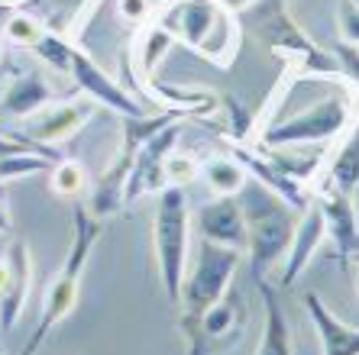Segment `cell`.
Instances as JSON below:
<instances>
[{
	"label": "cell",
	"mask_w": 359,
	"mask_h": 355,
	"mask_svg": "<svg viewBox=\"0 0 359 355\" xmlns=\"http://www.w3.org/2000/svg\"><path fill=\"white\" fill-rule=\"evenodd\" d=\"M256 4H259V0H220V7L230 10V13H236V17H240V13H246V10H252Z\"/></svg>",
	"instance_id": "cell-28"
},
{
	"label": "cell",
	"mask_w": 359,
	"mask_h": 355,
	"mask_svg": "<svg viewBox=\"0 0 359 355\" xmlns=\"http://www.w3.org/2000/svg\"><path fill=\"white\" fill-rule=\"evenodd\" d=\"M356 256H359V252H356Z\"/></svg>",
	"instance_id": "cell-34"
},
{
	"label": "cell",
	"mask_w": 359,
	"mask_h": 355,
	"mask_svg": "<svg viewBox=\"0 0 359 355\" xmlns=\"http://www.w3.org/2000/svg\"><path fill=\"white\" fill-rule=\"evenodd\" d=\"M4 62H7V49H4V42H0V68H4Z\"/></svg>",
	"instance_id": "cell-32"
},
{
	"label": "cell",
	"mask_w": 359,
	"mask_h": 355,
	"mask_svg": "<svg viewBox=\"0 0 359 355\" xmlns=\"http://www.w3.org/2000/svg\"><path fill=\"white\" fill-rule=\"evenodd\" d=\"M240 262H243V252H236V249L217 246V242H208V239L198 242V252L188 262V272H184V281H182V300H178L184 339L198 330L201 316L226 294Z\"/></svg>",
	"instance_id": "cell-7"
},
{
	"label": "cell",
	"mask_w": 359,
	"mask_h": 355,
	"mask_svg": "<svg viewBox=\"0 0 359 355\" xmlns=\"http://www.w3.org/2000/svg\"><path fill=\"white\" fill-rule=\"evenodd\" d=\"M314 200H318L320 214H324L327 236L334 239L340 258H350L359 252V223H356V210H353L350 194H340L334 188H311Z\"/></svg>",
	"instance_id": "cell-14"
},
{
	"label": "cell",
	"mask_w": 359,
	"mask_h": 355,
	"mask_svg": "<svg viewBox=\"0 0 359 355\" xmlns=\"http://www.w3.org/2000/svg\"><path fill=\"white\" fill-rule=\"evenodd\" d=\"M343 265H346V274H350L353 288H356V298H359V256H350V258H343Z\"/></svg>",
	"instance_id": "cell-29"
},
{
	"label": "cell",
	"mask_w": 359,
	"mask_h": 355,
	"mask_svg": "<svg viewBox=\"0 0 359 355\" xmlns=\"http://www.w3.org/2000/svg\"><path fill=\"white\" fill-rule=\"evenodd\" d=\"M172 46H175L172 33H168L156 17H152L149 23H142L140 36H136V42H133V65H136V75H140V84L156 78V68H159V62L165 58V52L172 49Z\"/></svg>",
	"instance_id": "cell-19"
},
{
	"label": "cell",
	"mask_w": 359,
	"mask_h": 355,
	"mask_svg": "<svg viewBox=\"0 0 359 355\" xmlns=\"http://www.w3.org/2000/svg\"><path fill=\"white\" fill-rule=\"evenodd\" d=\"M100 232V220L91 214V210H75V232H72V246H68V256L62 262L59 274L49 281V288H46V300H42V314H39V326L36 333L29 336L20 355H36L42 349V342L49 339V333L65 320L78 304V294H81V274H84V265L91 258L94 246H97Z\"/></svg>",
	"instance_id": "cell-3"
},
{
	"label": "cell",
	"mask_w": 359,
	"mask_h": 355,
	"mask_svg": "<svg viewBox=\"0 0 359 355\" xmlns=\"http://www.w3.org/2000/svg\"><path fill=\"white\" fill-rule=\"evenodd\" d=\"M327 239V226H324V214H320L318 200L311 197V204L301 210V216L294 220V232H292V246L285 252V268L278 274V288H292L301 274L308 272V265L314 262V252L320 249V242Z\"/></svg>",
	"instance_id": "cell-11"
},
{
	"label": "cell",
	"mask_w": 359,
	"mask_h": 355,
	"mask_svg": "<svg viewBox=\"0 0 359 355\" xmlns=\"http://www.w3.org/2000/svg\"><path fill=\"white\" fill-rule=\"evenodd\" d=\"M7 278H10V262H7V256H4V258H0V291H4Z\"/></svg>",
	"instance_id": "cell-31"
},
{
	"label": "cell",
	"mask_w": 359,
	"mask_h": 355,
	"mask_svg": "<svg viewBox=\"0 0 359 355\" xmlns=\"http://www.w3.org/2000/svg\"><path fill=\"white\" fill-rule=\"evenodd\" d=\"M68 78H72L91 100H97V104H104V107H110V110H117L123 120H130V116H146V107H142L140 100H136L133 94H126L123 88H120L88 52L78 49V46L72 49Z\"/></svg>",
	"instance_id": "cell-10"
},
{
	"label": "cell",
	"mask_w": 359,
	"mask_h": 355,
	"mask_svg": "<svg viewBox=\"0 0 359 355\" xmlns=\"http://www.w3.org/2000/svg\"><path fill=\"white\" fill-rule=\"evenodd\" d=\"M259 4L262 36H266L269 49L282 62H288L292 71H298L301 78H314V81H343L334 52H327L301 29V23L292 17V7L285 0H259Z\"/></svg>",
	"instance_id": "cell-6"
},
{
	"label": "cell",
	"mask_w": 359,
	"mask_h": 355,
	"mask_svg": "<svg viewBox=\"0 0 359 355\" xmlns=\"http://www.w3.org/2000/svg\"><path fill=\"white\" fill-rule=\"evenodd\" d=\"M97 100L91 97H72V100H52L49 107H42L39 113L26 116V130L23 139H33L39 146H62V142L75 139L78 132L94 120L97 113Z\"/></svg>",
	"instance_id": "cell-8"
},
{
	"label": "cell",
	"mask_w": 359,
	"mask_h": 355,
	"mask_svg": "<svg viewBox=\"0 0 359 355\" xmlns=\"http://www.w3.org/2000/svg\"><path fill=\"white\" fill-rule=\"evenodd\" d=\"M194 226H198L201 239L236 249L246 256V220H243V207L236 197H210L208 204H201L194 214Z\"/></svg>",
	"instance_id": "cell-12"
},
{
	"label": "cell",
	"mask_w": 359,
	"mask_h": 355,
	"mask_svg": "<svg viewBox=\"0 0 359 355\" xmlns=\"http://www.w3.org/2000/svg\"><path fill=\"white\" fill-rule=\"evenodd\" d=\"M10 278L0 291V330L10 333L23 316V307L29 300V284H33V252L23 239H13L7 249Z\"/></svg>",
	"instance_id": "cell-13"
},
{
	"label": "cell",
	"mask_w": 359,
	"mask_h": 355,
	"mask_svg": "<svg viewBox=\"0 0 359 355\" xmlns=\"http://www.w3.org/2000/svg\"><path fill=\"white\" fill-rule=\"evenodd\" d=\"M162 174H165V188H188L201 178V158L191 155V152H168L165 165H162Z\"/></svg>",
	"instance_id": "cell-24"
},
{
	"label": "cell",
	"mask_w": 359,
	"mask_h": 355,
	"mask_svg": "<svg viewBox=\"0 0 359 355\" xmlns=\"http://www.w3.org/2000/svg\"><path fill=\"white\" fill-rule=\"evenodd\" d=\"M55 100V91L52 84L39 75V71H26V75H17L10 81V88L0 97V107L7 116H17V120H26V116L39 113L42 107H49Z\"/></svg>",
	"instance_id": "cell-16"
},
{
	"label": "cell",
	"mask_w": 359,
	"mask_h": 355,
	"mask_svg": "<svg viewBox=\"0 0 359 355\" xmlns=\"http://www.w3.org/2000/svg\"><path fill=\"white\" fill-rule=\"evenodd\" d=\"M350 107H353V126H359V88L350 84Z\"/></svg>",
	"instance_id": "cell-30"
},
{
	"label": "cell",
	"mask_w": 359,
	"mask_h": 355,
	"mask_svg": "<svg viewBox=\"0 0 359 355\" xmlns=\"http://www.w3.org/2000/svg\"><path fill=\"white\" fill-rule=\"evenodd\" d=\"M353 126L350 84L334 88L327 97L308 104L294 116H285L278 123L266 126L256 139V149H298V146H324L340 139Z\"/></svg>",
	"instance_id": "cell-5"
},
{
	"label": "cell",
	"mask_w": 359,
	"mask_h": 355,
	"mask_svg": "<svg viewBox=\"0 0 359 355\" xmlns=\"http://www.w3.org/2000/svg\"><path fill=\"white\" fill-rule=\"evenodd\" d=\"M0 4H10V7H20V4H26V0H0Z\"/></svg>",
	"instance_id": "cell-33"
},
{
	"label": "cell",
	"mask_w": 359,
	"mask_h": 355,
	"mask_svg": "<svg viewBox=\"0 0 359 355\" xmlns=\"http://www.w3.org/2000/svg\"><path fill=\"white\" fill-rule=\"evenodd\" d=\"M356 184H359V126H350L340 136L337 152L327 158L318 188H334L340 194H353Z\"/></svg>",
	"instance_id": "cell-17"
},
{
	"label": "cell",
	"mask_w": 359,
	"mask_h": 355,
	"mask_svg": "<svg viewBox=\"0 0 359 355\" xmlns=\"http://www.w3.org/2000/svg\"><path fill=\"white\" fill-rule=\"evenodd\" d=\"M156 10H159V4H156V0H117L120 20H123V23H130V26L149 23V20L156 17Z\"/></svg>",
	"instance_id": "cell-27"
},
{
	"label": "cell",
	"mask_w": 359,
	"mask_h": 355,
	"mask_svg": "<svg viewBox=\"0 0 359 355\" xmlns=\"http://www.w3.org/2000/svg\"><path fill=\"white\" fill-rule=\"evenodd\" d=\"M46 33H49V26L42 23L36 13H29V10H13L7 17V23H4V36L13 46H20V49H36V42Z\"/></svg>",
	"instance_id": "cell-23"
},
{
	"label": "cell",
	"mask_w": 359,
	"mask_h": 355,
	"mask_svg": "<svg viewBox=\"0 0 359 355\" xmlns=\"http://www.w3.org/2000/svg\"><path fill=\"white\" fill-rule=\"evenodd\" d=\"M330 52H334L337 65H340L343 81L353 84V88H359V46H350V42H340V39H337V46Z\"/></svg>",
	"instance_id": "cell-26"
},
{
	"label": "cell",
	"mask_w": 359,
	"mask_h": 355,
	"mask_svg": "<svg viewBox=\"0 0 359 355\" xmlns=\"http://www.w3.org/2000/svg\"><path fill=\"white\" fill-rule=\"evenodd\" d=\"M304 310H308V320L314 323V333L320 339V355H359V330L343 323L324 304L320 294L308 291L304 294Z\"/></svg>",
	"instance_id": "cell-15"
},
{
	"label": "cell",
	"mask_w": 359,
	"mask_h": 355,
	"mask_svg": "<svg viewBox=\"0 0 359 355\" xmlns=\"http://www.w3.org/2000/svg\"><path fill=\"white\" fill-rule=\"evenodd\" d=\"M184 116L172 120L168 126H162L156 136L142 142L136 149L133 168H130V178H126V190H123V204H136L140 197H149V194H159L165 188V174H162V165H165V155L175 149L178 142V130H182Z\"/></svg>",
	"instance_id": "cell-9"
},
{
	"label": "cell",
	"mask_w": 359,
	"mask_h": 355,
	"mask_svg": "<svg viewBox=\"0 0 359 355\" xmlns=\"http://www.w3.org/2000/svg\"><path fill=\"white\" fill-rule=\"evenodd\" d=\"M201 181L214 190V197H236L243 184L250 181L246 168L230 155H214L201 162Z\"/></svg>",
	"instance_id": "cell-20"
},
{
	"label": "cell",
	"mask_w": 359,
	"mask_h": 355,
	"mask_svg": "<svg viewBox=\"0 0 359 355\" xmlns=\"http://www.w3.org/2000/svg\"><path fill=\"white\" fill-rule=\"evenodd\" d=\"M256 288L262 294V307H266V330H262V342L256 355H294V339H292V323L282 310L278 291L266 284V278L256 281Z\"/></svg>",
	"instance_id": "cell-18"
},
{
	"label": "cell",
	"mask_w": 359,
	"mask_h": 355,
	"mask_svg": "<svg viewBox=\"0 0 359 355\" xmlns=\"http://www.w3.org/2000/svg\"><path fill=\"white\" fill-rule=\"evenodd\" d=\"M152 246H156V265L162 274L165 300L178 310L182 281L188 272V262H191V210H188L184 188H162L156 194Z\"/></svg>",
	"instance_id": "cell-4"
},
{
	"label": "cell",
	"mask_w": 359,
	"mask_h": 355,
	"mask_svg": "<svg viewBox=\"0 0 359 355\" xmlns=\"http://www.w3.org/2000/svg\"><path fill=\"white\" fill-rule=\"evenodd\" d=\"M156 20L198 58L217 68L233 65L243 42L240 17L220 7V0H165L156 10Z\"/></svg>",
	"instance_id": "cell-1"
},
{
	"label": "cell",
	"mask_w": 359,
	"mask_h": 355,
	"mask_svg": "<svg viewBox=\"0 0 359 355\" xmlns=\"http://www.w3.org/2000/svg\"><path fill=\"white\" fill-rule=\"evenodd\" d=\"M49 190L59 197H78L88 190V172L75 158H59L49 165Z\"/></svg>",
	"instance_id": "cell-21"
},
{
	"label": "cell",
	"mask_w": 359,
	"mask_h": 355,
	"mask_svg": "<svg viewBox=\"0 0 359 355\" xmlns=\"http://www.w3.org/2000/svg\"><path fill=\"white\" fill-rule=\"evenodd\" d=\"M337 33H340V42L359 46V0H340V7H337Z\"/></svg>",
	"instance_id": "cell-25"
},
{
	"label": "cell",
	"mask_w": 359,
	"mask_h": 355,
	"mask_svg": "<svg viewBox=\"0 0 359 355\" xmlns=\"http://www.w3.org/2000/svg\"><path fill=\"white\" fill-rule=\"evenodd\" d=\"M55 7V20H52V33L62 36H78L84 23L91 20L97 0H46Z\"/></svg>",
	"instance_id": "cell-22"
},
{
	"label": "cell",
	"mask_w": 359,
	"mask_h": 355,
	"mask_svg": "<svg viewBox=\"0 0 359 355\" xmlns=\"http://www.w3.org/2000/svg\"><path fill=\"white\" fill-rule=\"evenodd\" d=\"M246 220V258H250L252 281H262L292 246L294 232V210L278 194L259 181H246L236 194Z\"/></svg>",
	"instance_id": "cell-2"
}]
</instances>
